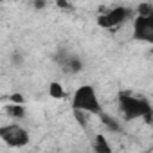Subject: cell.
I'll use <instances>...</instances> for the list:
<instances>
[{
    "mask_svg": "<svg viewBox=\"0 0 153 153\" xmlns=\"http://www.w3.org/2000/svg\"><path fill=\"white\" fill-rule=\"evenodd\" d=\"M119 106L128 121L139 119V117H144L148 123L151 121V115H153L151 105H149V101H146L142 97H137V96L128 94V92H121L119 94Z\"/></svg>",
    "mask_w": 153,
    "mask_h": 153,
    "instance_id": "cell-1",
    "label": "cell"
},
{
    "mask_svg": "<svg viewBox=\"0 0 153 153\" xmlns=\"http://www.w3.org/2000/svg\"><path fill=\"white\" fill-rule=\"evenodd\" d=\"M72 108H74V112H85V114H92V115L103 114L97 94H96L94 87H90V85H83L74 92Z\"/></svg>",
    "mask_w": 153,
    "mask_h": 153,
    "instance_id": "cell-2",
    "label": "cell"
},
{
    "mask_svg": "<svg viewBox=\"0 0 153 153\" xmlns=\"http://www.w3.org/2000/svg\"><path fill=\"white\" fill-rule=\"evenodd\" d=\"M0 139L11 148H22V146L29 144V133L20 124L0 126Z\"/></svg>",
    "mask_w": 153,
    "mask_h": 153,
    "instance_id": "cell-3",
    "label": "cell"
},
{
    "mask_svg": "<svg viewBox=\"0 0 153 153\" xmlns=\"http://www.w3.org/2000/svg\"><path fill=\"white\" fill-rule=\"evenodd\" d=\"M131 13H133L131 9L119 6V7H114V9H110L108 13L101 15V16L97 18V24H99L101 27H105V29L117 27V25H121L123 22H126V20L131 16Z\"/></svg>",
    "mask_w": 153,
    "mask_h": 153,
    "instance_id": "cell-4",
    "label": "cell"
},
{
    "mask_svg": "<svg viewBox=\"0 0 153 153\" xmlns=\"http://www.w3.org/2000/svg\"><path fill=\"white\" fill-rule=\"evenodd\" d=\"M133 38L140 40V42H153V15L151 16H135Z\"/></svg>",
    "mask_w": 153,
    "mask_h": 153,
    "instance_id": "cell-5",
    "label": "cell"
},
{
    "mask_svg": "<svg viewBox=\"0 0 153 153\" xmlns=\"http://www.w3.org/2000/svg\"><path fill=\"white\" fill-rule=\"evenodd\" d=\"M94 151L96 153H112V146L108 144L106 137L105 135H96V140H94Z\"/></svg>",
    "mask_w": 153,
    "mask_h": 153,
    "instance_id": "cell-6",
    "label": "cell"
},
{
    "mask_svg": "<svg viewBox=\"0 0 153 153\" xmlns=\"http://www.w3.org/2000/svg\"><path fill=\"white\" fill-rule=\"evenodd\" d=\"M6 112H7V115L9 117H13V119H24L25 115H27V110H25V106L24 105H9L7 108H6Z\"/></svg>",
    "mask_w": 153,
    "mask_h": 153,
    "instance_id": "cell-7",
    "label": "cell"
},
{
    "mask_svg": "<svg viewBox=\"0 0 153 153\" xmlns=\"http://www.w3.org/2000/svg\"><path fill=\"white\" fill-rule=\"evenodd\" d=\"M153 15V4H139L137 7V16H151Z\"/></svg>",
    "mask_w": 153,
    "mask_h": 153,
    "instance_id": "cell-8",
    "label": "cell"
},
{
    "mask_svg": "<svg viewBox=\"0 0 153 153\" xmlns=\"http://www.w3.org/2000/svg\"><path fill=\"white\" fill-rule=\"evenodd\" d=\"M99 115H101V119H103V123H105L106 128H110L112 131H119V123H117L115 119H112V117H108V115H105V114H99Z\"/></svg>",
    "mask_w": 153,
    "mask_h": 153,
    "instance_id": "cell-9",
    "label": "cell"
},
{
    "mask_svg": "<svg viewBox=\"0 0 153 153\" xmlns=\"http://www.w3.org/2000/svg\"><path fill=\"white\" fill-rule=\"evenodd\" d=\"M74 115H76V121H78V124H81L83 130L88 126V114H85V112H74Z\"/></svg>",
    "mask_w": 153,
    "mask_h": 153,
    "instance_id": "cell-10",
    "label": "cell"
},
{
    "mask_svg": "<svg viewBox=\"0 0 153 153\" xmlns=\"http://www.w3.org/2000/svg\"><path fill=\"white\" fill-rule=\"evenodd\" d=\"M49 92H51V96H52V97H58V99L65 96V92H63V88H61V85H59V83H52V85H51V88H49Z\"/></svg>",
    "mask_w": 153,
    "mask_h": 153,
    "instance_id": "cell-11",
    "label": "cell"
},
{
    "mask_svg": "<svg viewBox=\"0 0 153 153\" xmlns=\"http://www.w3.org/2000/svg\"><path fill=\"white\" fill-rule=\"evenodd\" d=\"M9 99L13 101L11 105H24V96H20V94H13V96H9Z\"/></svg>",
    "mask_w": 153,
    "mask_h": 153,
    "instance_id": "cell-12",
    "label": "cell"
},
{
    "mask_svg": "<svg viewBox=\"0 0 153 153\" xmlns=\"http://www.w3.org/2000/svg\"><path fill=\"white\" fill-rule=\"evenodd\" d=\"M22 61H24L22 54H15V58H13V63H22Z\"/></svg>",
    "mask_w": 153,
    "mask_h": 153,
    "instance_id": "cell-13",
    "label": "cell"
},
{
    "mask_svg": "<svg viewBox=\"0 0 153 153\" xmlns=\"http://www.w3.org/2000/svg\"><path fill=\"white\" fill-rule=\"evenodd\" d=\"M43 6H45L43 2H34V7H36V9H40V7H43Z\"/></svg>",
    "mask_w": 153,
    "mask_h": 153,
    "instance_id": "cell-14",
    "label": "cell"
}]
</instances>
